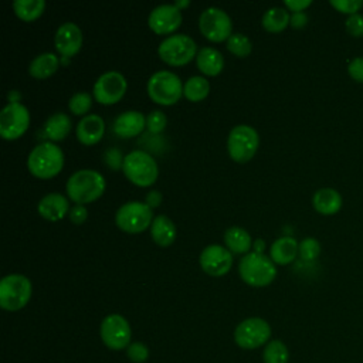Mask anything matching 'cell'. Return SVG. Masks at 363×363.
<instances>
[{
  "instance_id": "6da1fadb",
  "label": "cell",
  "mask_w": 363,
  "mask_h": 363,
  "mask_svg": "<svg viewBox=\"0 0 363 363\" xmlns=\"http://www.w3.org/2000/svg\"><path fill=\"white\" fill-rule=\"evenodd\" d=\"M65 190L75 204H86L102 196L105 179L99 172L92 169L77 170L69 176Z\"/></svg>"
},
{
  "instance_id": "7a4b0ae2",
  "label": "cell",
  "mask_w": 363,
  "mask_h": 363,
  "mask_svg": "<svg viewBox=\"0 0 363 363\" xmlns=\"http://www.w3.org/2000/svg\"><path fill=\"white\" fill-rule=\"evenodd\" d=\"M28 170L38 179H51L57 176L64 166V153L52 142L37 145L27 159Z\"/></svg>"
},
{
  "instance_id": "3957f363",
  "label": "cell",
  "mask_w": 363,
  "mask_h": 363,
  "mask_svg": "<svg viewBox=\"0 0 363 363\" xmlns=\"http://www.w3.org/2000/svg\"><path fill=\"white\" fill-rule=\"evenodd\" d=\"M242 281L251 286H267L277 277L275 262L262 252L245 254L238 265Z\"/></svg>"
},
{
  "instance_id": "277c9868",
  "label": "cell",
  "mask_w": 363,
  "mask_h": 363,
  "mask_svg": "<svg viewBox=\"0 0 363 363\" xmlns=\"http://www.w3.org/2000/svg\"><path fill=\"white\" fill-rule=\"evenodd\" d=\"M122 170L128 180L139 187L152 186L159 176L156 160L143 150H133L128 153L123 157Z\"/></svg>"
},
{
  "instance_id": "5b68a950",
  "label": "cell",
  "mask_w": 363,
  "mask_h": 363,
  "mask_svg": "<svg viewBox=\"0 0 363 363\" xmlns=\"http://www.w3.org/2000/svg\"><path fill=\"white\" fill-rule=\"evenodd\" d=\"M31 282L20 274H10L0 281V306L4 311H18L27 305L31 296Z\"/></svg>"
},
{
  "instance_id": "8992f818",
  "label": "cell",
  "mask_w": 363,
  "mask_h": 363,
  "mask_svg": "<svg viewBox=\"0 0 363 363\" xmlns=\"http://www.w3.org/2000/svg\"><path fill=\"white\" fill-rule=\"evenodd\" d=\"M147 94L155 104L173 105L183 94L180 78L170 71H157L147 81Z\"/></svg>"
},
{
  "instance_id": "52a82bcc",
  "label": "cell",
  "mask_w": 363,
  "mask_h": 363,
  "mask_svg": "<svg viewBox=\"0 0 363 363\" xmlns=\"http://www.w3.org/2000/svg\"><path fill=\"white\" fill-rule=\"evenodd\" d=\"M153 221L152 208L142 201H128L122 204L116 214L115 223L116 225L129 234H136L145 231Z\"/></svg>"
},
{
  "instance_id": "ba28073f",
  "label": "cell",
  "mask_w": 363,
  "mask_h": 363,
  "mask_svg": "<svg viewBox=\"0 0 363 363\" xmlns=\"http://www.w3.org/2000/svg\"><path fill=\"white\" fill-rule=\"evenodd\" d=\"M259 145L258 132L250 125H237L231 129L227 140L228 155L234 162L245 163L255 155Z\"/></svg>"
},
{
  "instance_id": "9c48e42d",
  "label": "cell",
  "mask_w": 363,
  "mask_h": 363,
  "mask_svg": "<svg viewBox=\"0 0 363 363\" xmlns=\"http://www.w3.org/2000/svg\"><path fill=\"white\" fill-rule=\"evenodd\" d=\"M197 45L194 40L186 34H173L164 38L159 48V57L169 65L179 67L190 62L196 57Z\"/></svg>"
},
{
  "instance_id": "30bf717a",
  "label": "cell",
  "mask_w": 363,
  "mask_h": 363,
  "mask_svg": "<svg viewBox=\"0 0 363 363\" xmlns=\"http://www.w3.org/2000/svg\"><path fill=\"white\" fill-rule=\"evenodd\" d=\"M199 27L201 34L210 41H224L233 34V23L230 16L218 7H207L201 11L199 18Z\"/></svg>"
},
{
  "instance_id": "8fae6325",
  "label": "cell",
  "mask_w": 363,
  "mask_h": 363,
  "mask_svg": "<svg viewBox=\"0 0 363 363\" xmlns=\"http://www.w3.org/2000/svg\"><path fill=\"white\" fill-rule=\"evenodd\" d=\"M30 125L28 109L17 102L7 104L0 112V135L6 140L18 139Z\"/></svg>"
},
{
  "instance_id": "7c38bea8",
  "label": "cell",
  "mask_w": 363,
  "mask_h": 363,
  "mask_svg": "<svg viewBox=\"0 0 363 363\" xmlns=\"http://www.w3.org/2000/svg\"><path fill=\"white\" fill-rule=\"evenodd\" d=\"M271 336V328L261 318H248L238 323L234 330V340L242 349H257Z\"/></svg>"
},
{
  "instance_id": "4fadbf2b",
  "label": "cell",
  "mask_w": 363,
  "mask_h": 363,
  "mask_svg": "<svg viewBox=\"0 0 363 363\" xmlns=\"http://www.w3.org/2000/svg\"><path fill=\"white\" fill-rule=\"evenodd\" d=\"M99 333L105 346L112 350H122L129 346L130 326L122 315L111 313L104 318Z\"/></svg>"
},
{
  "instance_id": "5bb4252c",
  "label": "cell",
  "mask_w": 363,
  "mask_h": 363,
  "mask_svg": "<svg viewBox=\"0 0 363 363\" xmlns=\"http://www.w3.org/2000/svg\"><path fill=\"white\" fill-rule=\"evenodd\" d=\"M126 88V79L121 72L108 71L95 81L94 98L102 105H112L122 99Z\"/></svg>"
},
{
  "instance_id": "9a60e30c",
  "label": "cell",
  "mask_w": 363,
  "mask_h": 363,
  "mask_svg": "<svg viewBox=\"0 0 363 363\" xmlns=\"http://www.w3.org/2000/svg\"><path fill=\"white\" fill-rule=\"evenodd\" d=\"M200 265L204 272L211 277H221L227 274L233 265V254L223 245H207L200 254Z\"/></svg>"
},
{
  "instance_id": "2e32d148",
  "label": "cell",
  "mask_w": 363,
  "mask_h": 363,
  "mask_svg": "<svg viewBox=\"0 0 363 363\" xmlns=\"http://www.w3.org/2000/svg\"><path fill=\"white\" fill-rule=\"evenodd\" d=\"M182 20V10L174 4H160L150 11L147 24L156 34H170L180 27Z\"/></svg>"
},
{
  "instance_id": "e0dca14e",
  "label": "cell",
  "mask_w": 363,
  "mask_h": 363,
  "mask_svg": "<svg viewBox=\"0 0 363 363\" xmlns=\"http://www.w3.org/2000/svg\"><path fill=\"white\" fill-rule=\"evenodd\" d=\"M54 45L62 57L75 55L82 45V31L75 23H64L57 28Z\"/></svg>"
},
{
  "instance_id": "ac0fdd59",
  "label": "cell",
  "mask_w": 363,
  "mask_h": 363,
  "mask_svg": "<svg viewBox=\"0 0 363 363\" xmlns=\"http://www.w3.org/2000/svg\"><path fill=\"white\" fill-rule=\"evenodd\" d=\"M146 126V116L139 111H125L113 121V132L121 138H133Z\"/></svg>"
},
{
  "instance_id": "d6986e66",
  "label": "cell",
  "mask_w": 363,
  "mask_h": 363,
  "mask_svg": "<svg viewBox=\"0 0 363 363\" xmlns=\"http://www.w3.org/2000/svg\"><path fill=\"white\" fill-rule=\"evenodd\" d=\"M105 132V122L99 115H85L77 125V139L84 145L98 143Z\"/></svg>"
},
{
  "instance_id": "ffe728a7",
  "label": "cell",
  "mask_w": 363,
  "mask_h": 363,
  "mask_svg": "<svg viewBox=\"0 0 363 363\" xmlns=\"http://www.w3.org/2000/svg\"><path fill=\"white\" fill-rule=\"evenodd\" d=\"M38 213L43 218H45L48 221H58L67 213H69L68 200L65 196H62L60 193L45 194L38 201Z\"/></svg>"
},
{
  "instance_id": "44dd1931",
  "label": "cell",
  "mask_w": 363,
  "mask_h": 363,
  "mask_svg": "<svg viewBox=\"0 0 363 363\" xmlns=\"http://www.w3.org/2000/svg\"><path fill=\"white\" fill-rule=\"evenodd\" d=\"M312 204L318 213H320L323 216H332L340 210L342 196L339 194L337 190L330 189V187L319 189L315 191V194L312 197Z\"/></svg>"
},
{
  "instance_id": "7402d4cb",
  "label": "cell",
  "mask_w": 363,
  "mask_h": 363,
  "mask_svg": "<svg viewBox=\"0 0 363 363\" xmlns=\"http://www.w3.org/2000/svg\"><path fill=\"white\" fill-rule=\"evenodd\" d=\"M299 252V244L292 237L277 238L269 248V258L279 265L291 264Z\"/></svg>"
},
{
  "instance_id": "603a6c76",
  "label": "cell",
  "mask_w": 363,
  "mask_h": 363,
  "mask_svg": "<svg viewBox=\"0 0 363 363\" xmlns=\"http://www.w3.org/2000/svg\"><path fill=\"white\" fill-rule=\"evenodd\" d=\"M197 68L208 77H214L221 72L224 68V57L223 54L211 47H203L199 50L196 55Z\"/></svg>"
},
{
  "instance_id": "cb8c5ba5",
  "label": "cell",
  "mask_w": 363,
  "mask_h": 363,
  "mask_svg": "<svg viewBox=\"0 0 363 363\" xmlns=\"http://www.w3.org/2000/svg\"><path fill=\"white\" fill-rule=\"evenodd\" d=\"M150 235L157 245L160 247L170 245L176 238L174 223L164 214L156 216L150 225Z\"/></svg>"
},
{
  "instance_id": "d4e9b609",
  "label": "cell",
  "mask_w": 363,
  "mask_h": 363,
  "mask_svg": "<svg viewBox=\"0 0 363 363\" xmlns=\"http://www.w3.org/2000/svg\"><path fill=\"white\" fill-rule=\"evenodd\" d=\"M58 65L60 61L54 52H43L30 62L28 72L37 79H45L58 69Z\"/></svg>"
},
{
  "instance_id": "484cf974",
  "label": "cell",
  "mask_w": 363,
  "mask_h": 363,
  "mask_svg": "<svg viewBox=\"0 0 363 363\" xmlns=\"http://www.w3.org/2000/svg\"><path fill=\"white\" fill-rule=\"evenodd\" d=\"M224 242L227 248L235 254H248L250 248L252 247V240L250 233L237 225L230 227L224 233Z\"/></svg>"
},
{
  "instance_id": "4316f807",
  "label": "cell",
  "mask_w": 363,
  "mask_h": 363,
  "mask_svg": "<svg viewBox=\"0 0 363 363\" xmlns=\"http://www.w3.org/2000/svg\"><path fill=\"white\" fill-rule=\"evenodd\" d=\"M69 129H71V119L64 112L52 113L44 123V132L52 142L62 140L68 135Z\"/></svg>"
},
{
  "instance_id": "83f0119b",
  "label": "cell",
  "mask_w": 363,
  "mask_h": 363,
  "mask_svg": "<svg viewBox=\"0 0 363 363\" xmlns=\"http://www.w3.org/2000/svg\"><path fill=\"white\" fill-rule=\"evenodd\" d=\"M289 21H291L289 13L284 7H271L264 13L261 18L262 27L269 33L284 31V28L289 24Z\"/></svg>"
},
{
  "instance_id": "f1b7e54d",
  "label": "cell",
  "mask_w": 363,
  "mask_h": 363,
  "mask_svg": "<svg viewBox=\"0 0 363 363\" xmlns=\"http://www.w3.org/2000/svg\"><path fill=\"white\" fill-rule=\"evenodd\" d=\"M45 9L44 0H16L13 3V10L18 18L23 21H33L38 18Z\"/></svg>"
},
{
  "instance_id": "f546056e",
  "label": "cell",
  "mask_w": 363,
  "mask_h": 363,
  "mask_svg": "<svg viewBox=\"0 0 363 363\" xmlns=\"http://www.w3.org/2000/svg\"><path fill=\"white\" fill-rule=\"evenodd\" d=\"M210 92V84L204 77H190L183 85V95L191 101H203Z\"/></svg>"
},
{
  "instance_id": "4dcf8cb0",
  "label": "cell",
  "mask_w": 363,
  "mask_h": 363,
  "mask_svg": "<svg viewBox=\"0 0 363 363\" xmlns=\"http://www.w3.org/2000/svg\"><path fill=\"white\" fill-rule=\"evenodd\" d=\"M288 349L284 342L275 339L271 340L264 349V362L265 363H288Z\"/></svg>"
},
{
  "instance_id": "1f68e13d",
  "label": "cell",
  "mask_w": 363,
  "mask_h": 363,
  "mask_svg": "<svg viewBox=\"0 0 363 363\" xmlns=\"http://www.w3.org/2000/svg\"><path fill=\"white\" fill-rule=\"evenodd\" d=\"M227 50L234 55L244 58L251 52L252 44L247 35L241 33H233L227 40Z\"/></svg>"
},
{
  "instance_id": "d6a6232c",
  "label": "cell",
  "mask_w": 363,
  "mask_h": 363,
  "mask_svg": "<svg viewBox=\"0 0 363 363\" xmlns=\"http://www.w3.org/2000/svg\"><path fill=\"white\" fill-rule=\"evenodd\" d=\"M92 105V98L88 92H77L68 101V108L74 115H85Z\"/></svg>"
},
{
  "instance_id": "836d02e7",
  "label": "cell",
  "mask_w": 363,
  "mask_h": 363,
  "mask_svg": "<svg viewBox=\"0 0 363 363\" xmlns=\"http://www.w3.org/2000/svg\"><path fill=\"white\" fill-rule=\"evenodd\" d=\"M320 254V244L312 237H306L299 242V255L303 261H313Z\"/></svg>"
},
{
  "instance_id": "e575fe53",
  "label": "cell",
  "mask_w": 363,
  "mask_h": 363,
  "mask_svg": "<svg viewBox=\"0 0 363 363\" xmlns=\"http://www.w3.org/2000/svg\"><path fill=\"white\" fill-rule=\"evenodd\" d=\"M167 123V118L162 111H152L146 116V128L150 133H160Z\"/></svg>"
},
{
  "instance_id": "d590c367",
  "label": "cell",
  "mask_w": 363,
  "mask_h": 363,
  "mask_svg": "<svg viewBox=\"0 0 363 363\" xmlns=\"http://www.w3.org/2000/svg\"><path fill=\"white\" fill-rule=\"evenodd\" d=\"M330 6L335 7L342 14H357V11L363 7L362 0H330Z\"/></svg>"
},
{
  "instance_id": "8d00e7d4",
  "label": "cell",
  "mask_w": 363,
  "mask_h": 363,
  "mask_svg": "<svg viewBox=\"0 0 363 363\" xmlns=\"http://www.w3.org/2000/svg\"><path fill=\"white\" fill-rule=\"evenodd\" d=\"M128 357L133 362V363H143L145 360H147L149 357V350L146 347L145 343L142 342H133L128 346L126 349Z\"/></svg>"
},
{
  "instance_id": "74e56055",
  "label": "cell",
  "mask_w": 363,
  "mask_h": 363,
  "mask_svg": "<svg viewBox=\"0 0 363 363\" xmlns=\"http://www.w3.org/2000/svg\"><path fill=\"white\" fill-rule=\"evenodd\" d=\"M346 30L352 37H363V16L353 14L346 20Z\"/></svg>"
},
{
  "instance_id": "f35d334b",
  "label": "cell",
  "mask_w": 363,
  "mask_h": 363,
  "mask_svg": "<svg viewBox=\"0 0 363 363\" xmlns=\"http://www.w3.org/2000/svg\"><path fill=\"white\" fill-rule=\"evenodd\" d=\"M347 72L352 79L363 84V57L353 58L347 65Z\"/></svg>"
},
{
  "instance_id": "ab89813d",
  "label": "cell",
  "mask_w": 363,
  "mask_h": 363,
  "mask_svg": "<svg viewBox=\"0 0 363 363\" xmlns=\"http://www.w3.org/2000/svg\"><path fill=\"white\" fill-rule=\"evenodd\" d=\"M69 220L74 223V224H82L86 217H88V210L84 204H74L71 208H69Z\"/></svg>"
},
{
  "instance_id": "60d3db41",
  "label": "cell",
  "mask_w": 363,
  "mask_h": 363,
  "mask_svg": "<svg viewBox=\"0 0 363 363\" xmlns=\"http://www.w3.org/2000/svg\"><path fill=\"white\" fill-rule=\"evenodd\" d=\"M312 4L311 0H285V7L294 13H301Z\"/></svg>"
},
{
  "instance_id": "b9f144b4",
  "label": "cell",
  "mask_w": 363,
  "mask_h": 363,
  "mask_svg": "<svg viewBox=\"0 0 363 363\" xmlns=\"http://www.w3.org/2000/svg\"><path fill=\"white\" fill-rule=\"evenodd\" d=\"M306 23H308V16H306L303 11H301V13H294V14L291 16L289 24H291L294 28H302V27L306 26Z\"/></svg>"
},
{
  "instance_id": "7bdbcfd3",
  "label": "cell",
  "mask_w": 363,
  "mask_h": 363,
  "mask_svg": "<svg viewBox=\"0 0 363 363\" xmlns=\"http://www.w3.org/2000/svg\"><path fill=\"white\" fill-rule=\"evenodd\" d=\"M145 203L150 207V208H155L157 207L160 203H162V193L157 191V190H152L146 194V200Z\"/></svg>"
},
{
  "instance_id": "ee69618b",
  "label": "cell",
  "mask_w": 363,
  "mask_h": 363,
  "mask_svg": "<svg viewBox=\"0 0 363 363\" xmlns=\"http://www.w3.org/2000/svg\"><path fill=\"white\" fill-rule=\"evenodd\" d=\"M7 98H9V104H17V102H20V99H21V94H20L18 91L13 89V91L9 92Z\"/></svg>"
},
{
  "instance_id": "f6af8a7d",
  "label": "cell",
  "mask_w": 363,
  "mask_h": 363,
  "mask_svg": "<svg viewBox=\"0 0 363 363\" xmlns=\"http://www.w3.org/2000/svg\"><path fill=\"white\" fill-rule=\"evenodd\" d=\"M264 247H265V244H264V241L262 240H255L254 241V248H255V252H262V250H264Z\"/></svg>"
},
{
  "instance_id": "bcb514c9",
  "label": "cell",
  "mask_w": 363,
  "mask_h": 363,
  "mask_svg": "<svg viewBox=\"0 0 363 363\" xmlns=\"http://www.w3.org/2000/svg\"><path fill=\"white\" fill-rule=\"evenodd\" d=\"M189 4H190V1H189V0H182V1L179 0V1H176V3H174V6H176L179 10H182V9L187 7Z\"/></svg>"
}]
</instances>
